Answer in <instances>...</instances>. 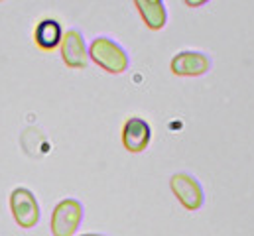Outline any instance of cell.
I'll return each instance as SVG.
<instances>
[{
    "instance_id": "6da1fadb",
    "label": "cell",
    "mask_w": 254,
    "mask_h": 236,
    "mask_svg": "<svg viewBox=\"0 0 254 236\" xmlns=\"http://www.w3.org/2000/svg\"><path fill=\"white\" fill-rule=\"evenodd\" d=\"M89 59L95 61L101 69H105L107 73H113V75L125 73L128 69V65H130L127 50L119 42H115V40H111L107 36H99V38H95L91 42Z\"/></svg>"
},
{
    "instance_id": "7a4b0ae2",
    "label": "cell",
    "mask_w": 254,
    "mask_h": 236,
    "mask_svg": "<svg viewBox=\"0 0 254 236\" xmlns=\"http://www.w3.org/2000/svg\"><path fill=\"white\" fill-rule=\"evenodd\" d=\"M10 213L18 227L34 229L40 221V205L36 195L26 187H16L10 193Z\"/></svg>"
},
{
    "instance_id": "3957f363",
    "label": "cell",
    "mask_w": 254,
    "mask_h": 236,
    "mask_svg": "<svg viewBox=\"0 0 254 236\" xmlns=\"http://www.w3.org/2000/svg\"><path fill=\"white\" fill-rule=\"evenodd\" d=\"M83 223V207L77 199H64L56 205L52 213V235L54 236H73Z\"/></svg>"
},
{
    "instance_id": "277c9868",
    "label": "cell",
    "mask_w": 254,
    "mask_h": 236,
    "mask_svg": "<svg viewBox=\"0 0 254 236\" xmlns=\"http://www.w3.org/2000/svg\"><path fill=\"white\" fill-rule=\"evenodd\" d=\"M170 187L178 201L188 209V211H197L205 203V193L201 183L190 174H176L170 179Z\"/></svg>"
},
{
    "instance_id": "5b68a950",
    "label": "cell",
    "mask_w": 254,
    "mask_h": 236,
    "mask_svg": "<svg viewBox=\"0 0 254 236\" xmlns=\"http://www.w3.org/2000/svg\"><path fill=\"white\" fill-rule=\"evenodd\" d=\"M170 69L178 77H201V75L209 73L211 58L203 52L184 50V52L174 56L172 63H170Z\"/></svg>"
},
{
    "instance_id": "8992f818",
    "label": "cell",
    "mask_w": 254,
    "mask_h": 236,
    "mask_svg": "<svg viewBox=\"0 0 254 236\" xmlns=\"http://www.w3.org/2000/svg\"><path fill=\"white\" fill-rule=\"evenodd\" d=\"M62 59L71 69H85L89 65V50L85 46L83 34L75 28L67 30L62 38Z\"/></svg>"
},
{
    "instance_id": "52a82bcc",
    "label": "cell",
    "mask_w": 254,
    "mask_h": 236,
    "mask_svg": "<svg viewBox=\"0 0 254 236\" xmlns=\"http://www.w3.org/2000/svg\"><path fill=\"white\" fill-rule=\"evenodd\" d=\"M152 138L150 124L140 117L128 118L123 126V146L127 148L130 154H140L148 148Z\"/></svg>"
},
{
    "instance_id": "ba28073f",
    "label": "cell",
    "mask_w": 254,
    "mask_h": 236,
    "mask_svg": "<svg viewBox=\"0 0 254 236\" xmlns=\"http://www.w3.org/2000/svg\"><path fill=\"white\" fill-rule=\"evenodd\" d=\"M64 38V26L56 18H44L34 30V42L44 52H54Z\"/></svg>"
},
{
    "instance_id": "9c48e42d",
    "label": "cell",
    "mask_w": 254,
    "mask_h": 236,
    "mask_svg": "<svg viewBox=\"0 0 254 236\" xmlns=\"http://www.w3.org/2000/svg\"><path fill=\"white\" fill-rule=\"evenodd\" d=\"M144 24L150 30H162L168 22V10L164 0H134Z\"/></svg>"
},
{
    "instance_id": "30bf717a",
    "label": "cell",
    "mask_w": 254,
    "mask_h": 236,
    "mask_svg": "<svg viewBox=\"0 0 254 236\" xmlns=\"http://www.w3.org/2000/svg\"><path fill=\"white\" fill-rule=\"evenodd\" d=\"M184 2H186V6H190V8H199V6L207 4L209 0H184Z\"/></svg>"
},
{
    "instance_id": "8fae6325",
    "label": "cell",
    "mask_w": 254,
    "mask_h": 236,
    "mask_svg": "<svg viewBox=\"0 0 254 236\" xmlns=\"http://www.w3.org/2000/svg\"><path fill=\"white\" fill-rule=\"evenodd\" d=\"M81 236H103V235H81Z\"/></svg>"
},
{
    "instance_id": "7c38bea8",
    "label": "cell",
    "mask_w": 254,
    "mask_h": 236,
    "mask_svg": "<svg viewBox=\"0 0 254 236\" xmlns=\"http://www.w3.org/2000/svg\"><path fill=\"white\" fill-rule=\"evenodd\" d=\"M0 2H2V0H0Z\"/></svg>"
}]
</instances>
